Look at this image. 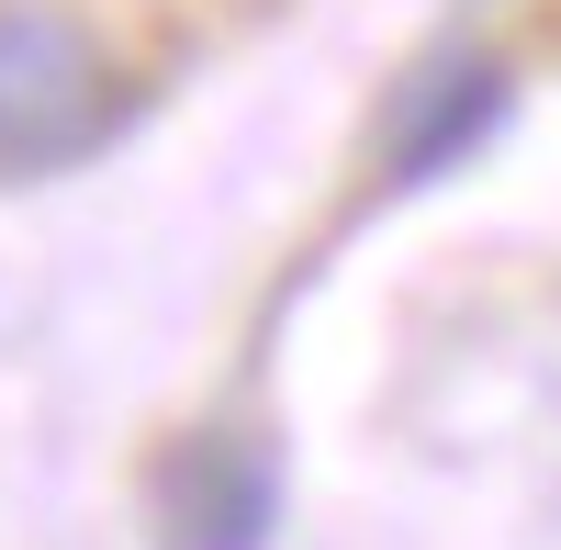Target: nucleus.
Returning <instances> with one entry per match:
<instances>
[{
  "label": "nucleus",
  "instance_id": "obj_1",
  "mask_svg": "<svg viewBox=\"0 0 561 550\" xmlns=\"http://www.w3.org/2000/svg\"><path fill=\"white\" fill-rule=\"evenodd\" d=\"M124 124V79L68 12L0 0V180H57L102 158Z\"/></svg>",
  "mask_w": 561,
  "mask_h": 550
},
{
  "label": "nucleus",
  "instance_id": "obj_2",
  "mask_svg": "<svg viewBox=\"0 0 561 550\" xmlns=\"http://www.w3.org/2000/svg\"><path fill=\"white\" fill-rule=\"evenodd\" d=\"M158 550H270L280 539V449L248 427H192L147 472Z\"/></svg>",
  "mask_w": 561,
  "mask_h": 550
},
{
  "label": "nucleus",
  "instance_id": "obj_3",
  "mask_svg": "<svg viewBox=\"0 0 561 550\" xmlns=\"http://www.w3.org/2000/svg\"><path fill=\"white\" fill-rule=\"evenodd\" d=\"M505 102H517V79H505V57H483V45H449L438 68H415L393 90V113H382V192H427V180H449L472 147H494Z\"/></svg>",
  "mask_w": 561,
  "mask_h": 550
}]
</instances>
